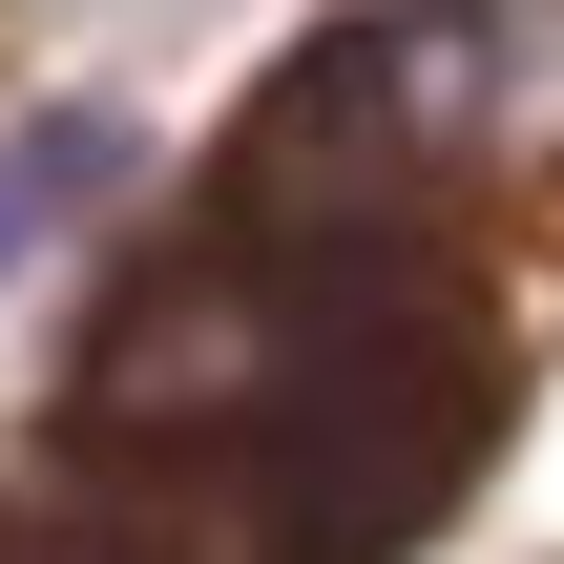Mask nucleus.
<instances>
[{
  "mask_svg": "<svg viewBox=\"0 0 564 564\" xmlns=\"http://www.w3.org/2000/svg\"><path fill=\"white\" fill-rule=\"evenodd\" d=\"M481 460V356L440 314H314V356L251 398V564H398Z\"/></svg>",
  "mask_w": 564,
  "mask_h": 564,
  "instance_id": "nucleus-1",
  "label": "nucleus"
},
{
  "mask_svg": "<svg viewBox=\"0 0 564 564\" xmlns=\"http://www.w3.org/2000/svg\"><path fill=\"white\" fill-rule=\"evenodd\" d=\"M126 167H147V126H126V105H42V126H0V272H21V251H63L84 209H126Z\"/></svg>",
  "mask_w": 564,
  "mask_h": 564,
  "instance_id": "nucleus-2",
  "label": "nucleus"
}]
</instances>
